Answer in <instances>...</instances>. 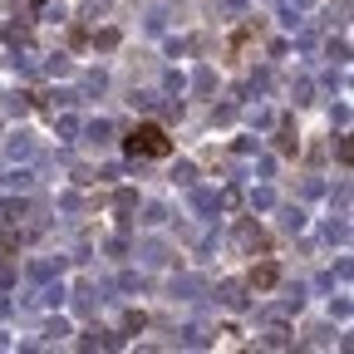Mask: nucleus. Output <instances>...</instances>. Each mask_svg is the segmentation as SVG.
<instances>
[{
	"mask_svg": "<svg viewBox=\"0 0 354 354\" xmlns=\"http://www.w3.org/2000/svg\"><path fill=\"white\" fill-rule=\"evenodd\" d=\"M128 153L133 158H167L172 153V138H167L158 123H138V128L128 133Z\"/></svg>",
	"mask_w": 354,
	"mask_h": 354,
	"instance_id": "obj_1",
	"label": "nucleus"
},
{
	"mask_svg": "<svg viewBox=\"0 0 354 354\" xmlns=\"http://www.w3.org/2000/svg\"><path fill=\"white\" fill-rule=\"evenodd\" d=\"M276 281H281V266H276V261H261L256 271H251V286H256V290H271Z\"/></svg>",
	"mask_w": 354,
	"mask_h": 354,
	"instance_id": "obj_2",
	"label": "nucleus"
},
{
	"mask_svg": "<svg viewBox=\"0 0 354 354\" xmlns=\"http://www.w3.org/2000/svg\"><path fill=\"white\" fill-rule=\"evenodd\" d=\"M241 246H256V251H266V236H261V232H251V227H241Z\"/></svg>",
	"mask_w": 354,
	"mask_h": 354,
	"instance_id": "obj_3",
	"label": "nucleus"
}]
</instances>
